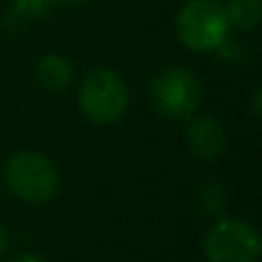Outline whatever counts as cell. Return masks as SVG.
I'll use <instances>...</instances> for the list:
<instances>
[{
  "mask_svg": "<svg viewBox=\"0 0 262 262\" xmlns=\"http://www.w3.org/2000/svg\"><path fill=\"white\" fill-rule=\"evenodd\" d=\"M35 74H37V81L44 90H51V92H62L72 85L74 81V67L64 55L60 53H46L37 60V67H35Z\"/></svg>",
  "mask_w": 262,
  "mask_h": 262,
  "instance_id": "obj_7",
  "label": "cell"
},
{
  "mask_svg": "<svg viewBox=\"0 0 262 262\" xmlns=\"http://www.w3.org/2000/svg\"><path fill=\"white\" fill-rule=\"evenodd\" d=\"M223 9L230 28L242 32L255 30L262 23V0H226Z\"/></svg>",
  "mask_w": 262,
  "mask_h": 262,
  "instance_id": "obj_8",
  "label": "cell"
},
{
  "mask_svg": "<svg viewBox=\"0 0 262 262\" xmlns=\"http://www.w3.org/2000/svg\"><path fill=\"white\" fill-rule=\"evenodd\" d=\"M180 41L195 53H212L230 35L223 3L219 0H186L175 18Z\"/></svg>",
  "mask_w": 262,
  "mask_h": 262,
  "instance_id": "obj_3",
  "label": "cell"
},
{
  "mask_svg": "<svg viewBox=\"0 0 262 262\" xmlns=\"http://www.w3.org/2000/svg\"><path fill=\"white\" fill-rule=\"evenodd\" d=\"M5 184L16 198L30 205H44L60 191V172L46 154L35 149L14 152L5 163Z\"/></svg>",
  "mask_w": 262,
  "mask_h": 262,
  "instance_id": "obj_1",
  "label": "cell"
},
{
  "mask_svg": "<svg viewBox=\"0 0 262 262\" xmlns=\"http://www.w3.org/2000/svg\"><path fill=\"white\" fill-rule=\"evenodd\" d=\"M228 145V131L216 115H200L186 129V147L200 161H216Z\"/></svg>",
  "mask_w": 262,
  "mask_h": 262,
  "instance_id": "obj_6",
  "label": "cell"
},
{
  "mask_svg": "<svg viewBox=\"0 0 262 262\" xmlns=\"http://www.w3.org/2000/svg\"><path fill=\"white\" fill-rule=\"evenodd\" d=\"M251 111H253L255 118L262 120V85L255 88L253 95H251Z\"/></svg>",
  "mask_w": 262,
  "mask_h": 262,
  "instance_id": "obj_11",
  "label": "cell"
},
{
  "mask_svg": "<svg viewBox=\"0 0 262 262\" xmlns=\"http://www.w3.org/2000/svg\"><path fill=\"white\" fill-rule=\"evenodd\" d=\"M149 99L163 118L186 120L203 101V83L189 67L170 64L152 76Z\"/></svg>",
  "mask_w": 262,
  "mask_h": 262,
  "instance_id": "obj_4",
  "label": "cell"
},
{
  "mask_svg": "<svg viewBox=\"0 0 262 262\" xmlns=\"http://www.w3.org/2000/svg\"><path fill=\"white\" fill-rule=\"evenodd\" d=\"M9 249V230L3 221H0V255H5Z\"/></svg>",
  "mask_w": 262,
  "mask_h": 262,
  "instance_id": "obj_12",
  "label": "cell"
},
{
  "mask_svg": "<svg viewBox=\"0 0 262 262\" xmlns=\"http://www.w3.org/2000/svg\"><path fill=\"white\" fill-rule=\"evenodd\" d=\"M203 253L209 262H258L262 258V235L249 221L223 219L205 235Z\"/></svg>",
  "mask_w": 262,
  "mask_h": 262,
  "instance_id": "obj_5",
  "label": "cell"
},
{
  "mask_svg": "<svg viewBox=\"0 0 262 262\" xmlns=\"http://www.w3.org/2000/svg\"><path fill=\"white\" fill-rule=\"evenodd\" d=\"M9 262H46L41 255H35V253H21L16 255V258H12Z\"/></svg>",
  "mask_w": 262,
  "mask_h": 262,
  "instance_id": "obj_13",
  "label": "cell"
},
{
  "mask_svg": "<svg viewBox=\"0 0 262 262\" xmlns=\"http://www.w3.org/2000/svg\"><path fill=\"white\" fill-rule=\"evenodd\" d=\"M228 205V189L219 180H205L195 189V207L205 216H219Z\"/></svg>",
  "mask_w": 262,
  "mask_h": 262,
  "instance_id": "obj_9",
  "label": "cell"
},
{
  "mask_svg": "<svg viewBox=\"0 0 262 262\" xmlns=\"http://www.w3.org/2000/svg\"><path fill=\"white\" fill-rule=\"evenodd\" d=\"M129 85L111 67H95L78 88V108L95 124H115L129 108Z\"/></svg>",
  "mask_w": 262,
  "mask_h": 262,
  "instance_id": "obj_2",
  "label": "cell"
},
{
  "mask_svg": "<svg viewBox=\"0 0 262 262\" xmlns=\"http://www.w3.org/2000/svg\"><path fill=\"white\" fill-rule=\"evenodd\" d=\"M64 0H12V16L18 21H41Z\"/></svg>",
  "mask_w": 262,
  "mask_h": 262,
  "instance_id": "obj_10",
  "label": "cell"
}]
</instances>
